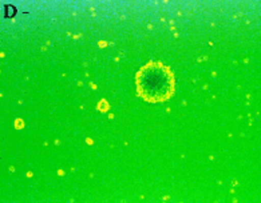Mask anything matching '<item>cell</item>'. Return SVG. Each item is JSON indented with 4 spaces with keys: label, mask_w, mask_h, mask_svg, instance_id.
<instances>
[{
    "label": "cell",
    "mask_w": 261,
    "mask_h": 203,
    "mask_svg": "<svg viewBox=\"0 0 261 203\" xmlns=\"http://www.w3.org/2000/svg\"><path fill=\"white\" fill-rule=\"evenodd\" d=\"M136 84L137 95L146 103H164L175 93L174 74L158 61L147 62L137 71Z\"/></svg>",
    "instance_id": "1"
}]
</instances>
